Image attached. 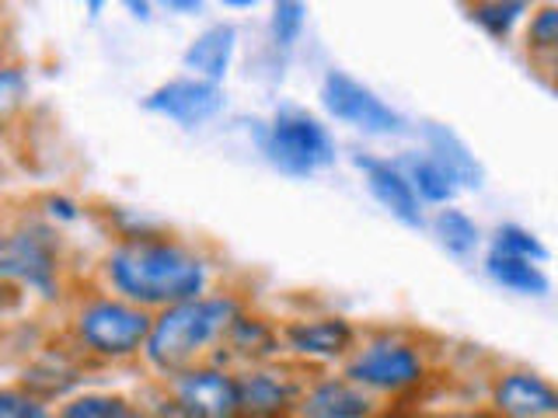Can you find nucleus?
I'll return each instance as SVG.
<instances>
[{"mask_svg":"<svg viewBox=\"0 0 558 418\" xmlns=\"http://www.w3.org/2000/svg\"><path fill=\"white\" fill-rule=\"evenodd\" d=\"M388 418H409V415H388Z\"/></svg>","mask_w":558,"mask_h":418,"instance_id":"obj_33","label":"nucleus"},{"mask_svg":"<svg viewBox=\"0 0 558 418\" xmlns=\"http://www.w3.org/2000/svg\"><path fill=\"white\" fill-rule=\"evenodd\" d=\"M22 394H0V418H17L22 411Z\"/></svg>","mask_w":558,"mask_h":418,"instance_id":"obj_27","label":"nucleus"},{"mask_svg":"<svg viewBox=\"0 0 558 418\" xmlns=\"http://www.w3.org/2000/svg\"><path fill=\"white\" fill-rule=\"evenodd\" d=\"M322 101H325V109L336 115L339 122H349V126H356L363 133L388 136V133L405 130V119H401L391 109V104H384L371 91V87H363L360 81L342 74V70H331V74H325Z\"/></svg>","mask_w":558,"mask_h":418,"instance_id":"obj_4","label":"nucleus"},{"mask_svg":"<svg viewBox=\"0 0 558 418\" xmlns=\"http://www.w3.org/2000/svg\"><path fill=\"white\" fill-rule=\"evenodd\" d=\"M409 185L415 196L429 202H450L458 185L450 182V174L433 161V157H409Z\"/></svg>","mask_w":558,"mask_h":418,"instance_id":"obj_19","label":"nucleus"},{"mask_svg":"<svg viewBox=\"0 0 558 418\" xmlns=\"http://www.w3.org/2000/svg\"><path fill=\"white\" fill-rule=\"evenodd\" d=\"M238 383V411L244 418H279L293 401V383L276 373H248Z\"/></svg>","mask_w":558,"mask_h":418,"instance_id":"obj_13","label":"nucleus"},{"mask_svg":"<svg viewBox=\"0 0 558 418\" xmlns=\"http://www.w3.org/2000/svg\"><path fill=\"white\" fill-rule=\"evenodd\" d=\"M555 42H558V8H545L531 22V46L555 49Z\"/></svg>","mask_w":558,"mask_h":418,"instance_id":"obj_26","label":"nucleus"},{"mask_svg":"<svg viewBox=\"0 0 558 418\" xmlns=\"http://www.w3.org/2000/svg\"><path fill=\"white\" fill-rule=\"evenodd\" d=\"M17 418H52V415L43 411L39 405H32V401L25 397V401H22V411H17Z\"/></svg>","mask_w":558,"mask_h":418,"instance_id":"obj_28","label":"nucleus"},{"mask_svg":"<svg viewBox=\"0 0 558 418\" xmlns=\"http://www.w3.org/2000/svg\"><path fill=\"white\" fill-rule=\"evenodd\" d=\"M488 275L496 279L499 286L513 290V293H523V296H545L548 293V275L541 272L534 261H523V258H510V255H499L493 251L488 255Z\"/></svg>","mask_w":558,"mask_h":418,"instance_id":"obj_17","label":"nucleus"},{"mask_svg":"<svg viewBox=\"0 0 558 418\" xmlns=\"http://www.w3.org/2000/svg\"><path fill=\"white\" fill-rule=\"evenodd\" d=\"M63 418H140L126 401L119 397H101V394H87L74 405H66Z\"/></svg>","mask_w":558,"mask_h":418,"instance_id":"obj_22","label":"nucleus"},{"mask_svg":"<svg viewBox=\"0 0 558 418\" xmlns=\"http://www.w3.org/2000/svg\"><path fill=\"white\" fill-rule=\"evenodd\" d=\"M28 95V81L22 70H0V119L11 115Z\"/></svg>","mask_w":558,"mask_h":418,"instance_id":"obj_25","label":"nucleus"},{"mask_svg":"<svg viewBox=\"0 0 558 418\" xmlns=\"http://www.w3.org/2000/svg\"><path fill=\"white\" fill-rule=\"evenodd\" d=\"M496 408L506 418H555L558 394L548 380L534 373H510L496 388Z\"/></svg>","mask_w":558,"mask_h":418,"instance_id":"obj_11","label":"nucleus"},{"mask_svg":"<svg viewBox=\"0 0 558 418\" xmlns=\"http://www.w3.org/2000/svg\"><path fill=\"white\" fill-rule=\"evenodd\" d=\"M182 418H241L238 383L220 370H192L174 388Z\"/></svg>","mask_w":558,"mask_h":418,"instance_id":"obj_8","label":"nucleus"},{"mask_svg":"<svg viewBox=\"0 0 558 418\" xmlns=\"http://www.w3.org/2000/svg\"><path fill=\"white\" fill-rule=\"evenodd\" d=\"M262 150H266L269 164L293 179H304V174L336 161V144H331L328 130L304 112H279L262 136Z\"/></svg>","mask_w":558,"mask_h":418,"instance_id":"obj_3","label":"nucleus"},{"mask_svg":"<svg viewBox=\"0 0 558 418\" xmlns=\"http://www.w3.org/2000/svg\"><path fill=\"white\" fill-rule=\"evenodd\" d=\"M356 168L366 174V185H371L374 199L388 209L395 220H401L405 226H423V209H418V196L412 192L409 179L401 174L395 164L377 161V157H356Z\"/></svg>","mask_w":558,"mask_h":418,"instance_id":"obj_10","label":"nucleus"},{"mask_svg":"<svg viewBox=\"0 0 558 418\" xmlns=\"http://www.w3.org/2000/svg\"><path fill=\"white\" fill-rule=\"evenodd\" d=\"M49 206H52V213H60L63 220H74V206H70V202H63V199L57 202V199H52Z\"/></svg>","mask_w":558,"mask_h":418,"instance_id":"obj_29","label":"nucleus"},{"mask_svg":"<svg viewBox=\"0 0 558 418\" xmlns=\"http://www.w3.org/2000/svg\"><path fill=\"white\" fill-rule=\"evenodd\" d=\"M426 144H429V157L440 164L453 185H464V188H478L482 185V164L475 161V153L468 150L464 139L440 126V122H426Z\"/></svg>","mask_w":558,"mask_h":418,"instance_id":"obj_12","label":"nucleus"},{"mask_svg":"<svg viewBox=\"0 0 558 418\" xmlns=\"http://www.w3.org/2000/svg\"><path fill=\"white\" fill-rule=\"evenodd\" d=\"M304 418H371V401L345 380L318 383L301 405Z\"/></svg>","mask_w":558,"mask_h":418,"instance_id":"obj_15","label":"nucleus"},{"mask_svg":"<svg viewBox=\"0 0 558 418\" xmlns=\"http://www.w3.org/2000/svg\"><path fill=\"white\" fill-rule=\"evenodd\" d=\"M52 272H57V251L43 231L11 234L0 241V275L22 279V283L52 293Z\"/></svg>","mask_w":558,"mask_h":418,"instance_id":"obj_9","label":"nucleus"},{"mask_svg":"<svg viewBox=\"0 0 558 418\" xmlns=\"http://www.w3.org/2000/svg\"><path fill=\"white\" fill-rule=\"evenodd\" d=\"M433 226H436V237H440V244L450 255H458V258L475 255L482 234H478L475 220H471L468 213H461V209H440L436 220H433Z\"/></svg>","mask_w":558,"mask_h":418,"instance_id":"obj_18","label":"nucleus"},{"mask_svg":"<svg viewBox=\"0 0 558 418\" xmlns=\"http://www.w3.org/2000/svg\"><path fill=\"white\" fill-rule=\"evenodd\" d=\"M238 318V304L231 296H196V300L168 307L161 318L150 321L147 335V359L157 370H182L192 362V356L203 345H209L217 335Z\"/></svg>","mask_w":558,"mask_h":418,"instance_id":"obj_2","label":"nucleus"},{"mask_svg":"<svg viewBox=\"0 0 558 418\" xmlns=\"http://www.w3.org/2000/svg\"><path fill=\"white\" fill-rule=\"evenodd\" d=\"M527 11V4H520V0H513V4H478L475 11H471V17L488 32L496 35V39H502L506 32H510L517 25V17Z\"/></svg>","mask_w":558,"mask_h":418,"instance_id":"obj_23","label":"nucleus"},{"mask_svg":"<svg viewBox=\"0 0 558 418\" xmlns=\"http://www.w3.org/2000/svg\"><path fill=\"white\" fill-rule=\"evenodd\" d=\"M499 255H510V258H523V261H548V248L541 244L531 231H523L517 223H506L496 231V248Z\"/></svg>","mask_w":558,"mask_h":418,"instance_id":"obj_20","label":"nucleus"},{"mask_svg":"<svg viewBox=\"0 0 558 418\" xmlns=\"http://www.w3.org/2000/svg\"><path fill=\"white\" fill-rule=\"evenodd\" d=\"M307 22V8L296 4V0H283V4L272 8V39L276 46H293L296 35H301Z\"/></svg>","mask_w":558,"mask_h":418,"instance_id":"obj_24","label":"nucleus"},{"mask_svg":"<svg viewBox=\"0 0 558 418\" xmlns=\"http://www.w3.org/2000/svg\"><path fill=\"white\" fill-rule=\"evenodd\" d=\"M109 275L130 300L147 307H174L196 300L206 283L203 261L171 241H126L109 258Z\"/></svg>","mask_w":558,"mask_h":418,"instance_id":"obj_1","label":"nucleus"},{"mask_svg":"<svg viewBox=\"0 0 558 418\" xmlns=\"http://www.w3.org/2000/svg\"><path fill=\"white\" fill-rule=\"evenodd\" d=\"M150 335V318L144 310L98 300L81 314V339L101 356H130Z\"/></svg>","mask_w":558,"mask_h":418,"instance_id":"obj_5","label":"nucleus"},{"mask_svg":"<svg viewBox=\"0 0 558 418\" xmlns=\"http://www.w3.org/2000/svg\"><path fill=\"white\" fill-rule=\"evenodd\" d=\"M168 8H171V11H199L203 4H199V0H189V4H182V0H171Z\"/></svg>","mask_w":558,"mask_h":418,"instance_id":"obj_30","label":"nucleus"},{"mask_svg":"<svg viewBox=\"0 0 558 418\" xmlns=\"http://www.w3.org/2000/svg\"><path fill=\"white\" fill-rule=\"evenodd\" d=\"M130 11H136L140 17H147V4H130Z\"/></svg>","mask_w":558,"mask_h":418,"instance_id":"obj_32","label":"nucleus"},{"mask_svg":"<svg viewBox=\"0 0 558 418\" xmlns=\"http://www.w3.org/2000/svg\"><path fill=\"white\" fill-rule=\"evenodd\" d=\"M349 377L377 391H405L412 383L423 380V359H418L412 345L377 342V345H366L363 353L349 362Z\"/></svg>","mask_w":558,"mask_h":418,"instance_id":"obj_6","label":"nucleus"},{"mask_svg":"<svg viewBox=\"0 0 558 418\" xmlns=\"http://www.w3.org/2000/svg\"><path fill=\"white\" fill-rule=\"evenodd\" d=\"M444 418H499V415H488V411H464V415H444Z\"/></svg>","mask_w":558,"mask_h":418,"instance_id":"obj_31","label":"nucleus"},{"mask_svg":"<svg viewBox=\"0 0 558 418\" xmlns=\"http://www.w3.org/2000/svg\"><path fill=\"white\" fill-rule=\"evenodd\" d=\"M144 109L157 112V115H168L179 122V126L192 130V126H203V122H209L223 109V91H220V84L182 77V81L157 87V91L144 101Z\"/></svg>","mask_w":558,"mask_h":418,"instance_id":"obj_7","label":"nucleus"},{"mask_svg":"<svg viewBox=\"0 0 558 418\" xmlns=\"http://www.w3.org/2000/svg\"><path fill=\"white\" fill-rule=\"evenodd\" d=\"M231 331V342H234V348L238 353H244V356H269L272 353V345H276V339H272V331L262 324V321H248V318H234V324L227 328Z\"/></svg>","mask_w":558,"mask_h":418,"instance_id":"obj_21","label":"nucleus"},{"mask_svg":"<svg viewBox=\"0 0 558 418\" xmlns=\"http://www.w3.org/2000/svg\"><path fill=\"white\" fill-rule=\"evenodd\" d=\"M234 42H238L234 25H214L185 49L182 60H185L189 70H196V74H203L209 84H217L227 74V66H231Z\"/></svg>","mask_w":558,"mask_h":418,"instance_id":"obj_16","label":"nucleus"},{"mask_svg":"<svg viewBox=\"0 0 558 418\" xmlns=\"http://www.w3.org/2000/svg\"><path fill=\"white\" fill-rule=\"evenodd\" d=\"M287 342L293 353L301 356H322L331 359L349 348L353 342V328H349L342 318H322V321H296L287 328Z\"/></svg>","mask_w":558,"mask_h":418,"instance_id":"obj_14","label":"nucleus"}]
</instances>
